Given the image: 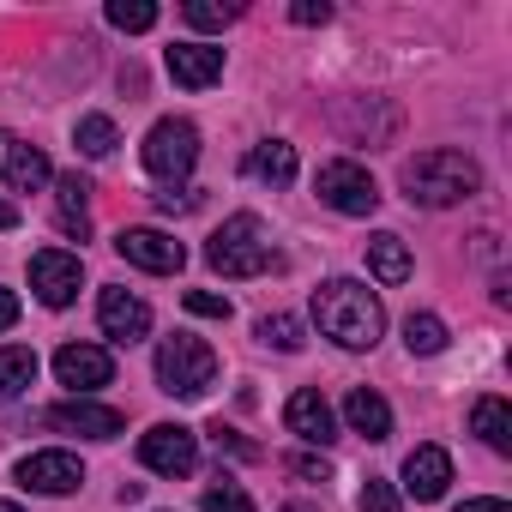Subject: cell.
<instances>
[{
	"label": "cell",
	"instance_id": "obj_1",
	"mask_svg": "<svg viewBox=\"0 0 512 512\" xmlns=\"http://www.w3.org/2000/svg\"><path fill=\"white\" fill-rule=\"evenodd\" d=\"M314 320H320V332H326L338 350H374L380 332H386L380 296H374L368 284H356V278L320 284V290H314Z\"/></svg>",
	"mask_w": 512,
	"mask_h": 512
},
{
	"label": "cell",
	"instance_id": "obj_2",
	"mask_svg": "<svg viewBox=\"0 0 512 512\" xmlns=\"http://www.w3.org/2000/svg\"><path fill=\"white\" fill-rule=\"evenodd\" d=\"M398 181H404L410 205H428V211H446V205H464L470 193H482L476 157H464V151H452V145H434V151L404 157Z\"/></svg>",
	"mask_w": 512,
	"mask_h": 512
},
{
	"label": "cell",
	"instance_id": "obj_3",
	"mask_svg": "<svg viewBox=\"0 0 512 512\" xmlns=\"http://www.w3.org/2000/svg\"><path fill=\"white\" fill-rule=\"evenodd\" d=\"M205 260H211V272H223V278H266V272H278L284 266V253L272 247V235H266V223L260 217H229L211 241H205Z\"/></svg>",
	"mask_w": 512,
	"mask_h": 512
},
{
	"label": "cell",
	"instance_id": "obj_4",
	"mask_svg": "<svg viewBox=\"0 0 512 512\" xmlns=\"http://www.w3.org/2000/svg\"><path fill=\"white\" fill-rule=\"evenodd\" d=\"M211 380H217V356H211L205 338H193V332L163 338V350H157V386L169 398H205Z\"/></svg>",
	"mask_w": 512,
	"mask_h": 512
},
{
	"label": "cell",
	"instance_id": "obj_5",
	"mask_svg": "<svg viewBox=\"0 0 512 512\" xmlns=\"http://www.w3.org/2000/svg\"><path fill=\"white\" fill-rule=\"evenodd\" d=\"M145 169L163 181V187H175V181H187L193 175V163H199V127L193 121H181V115H163L151 133H145Z\"/></svg>",
	"mask_w": 512,
	"mask_h": 512
},
{
	"label": "cell",
	"instance_id": "obj_6",
	"mask_svg": "<svg viewBox=\"0 0 512 512\" xmlns=\"http://www.w3.org/2000/svg\"><path fill=\"white\" fill-rule=\"evenodd\" d=\"M314 193H320L332 211H344V217H368V211L380 205V187H374V175H368L362 163H350V157H332V163H320V175H314Z\"/></svg>",
	"mask_w": 512,
	"mask_h": 512
},
{
	"label": "cell",
	"instance_id": "obj_7",
	"mask_svg": "<svg viewBox=\"0 0 512 512\" xmlns=\"http://www.w3.org/2000/svg\"><path fill=\"white\" fill-rule=\"evenodd\" d=\"M139 464L157 470V476H193L199 464V434L181 428V422H157L139 434Z\"/></svg>",
	"mask_w": 512,
	"mask_h": 512
},
{
	"label": "cell",
	"instance_id": "obj_8",
	"mask_svg": "<svg viewBox=\"0 0 512 512\" xmlns=\"http://www.w3.org/2000/svg\"><path fill=\"white\" fill-rule=\"evenodd\" d=\"M79 284H85L79 253H67V247H43V253H31V290H37L43 308H67V302L79 296Z\"/></svg>",
	"mask_w": 512,
	"mask_h": 512
},
{
	"label": "cell",
	"instance_id": "obj_9",
	"mask_svg": "<svg viewBox=\"0 0 512 512\" xmlns=\"http://www.w3.org/2000/svg\"><path fill=\"white\" fill-rule=\"evenodd\" d=\"M115 253H121L127 266H139V272H157V278H169V272L187 266V247L175 235H163V229H121Z\"/></svg>",
	"mask_w": 512,
	"mask_h": 512
},
{
	"label": "cell",
	"instance_id": "obj_10",
	"mask_svg": "<svg viewBox=\"0 0 512 512\" xmlns=\"http://www.w3.org/2000/svg\"><path fill=\"white\" fill-rule=\"evenodd\" d=\"M55 374H61V386L73 398H85V392H97V386L115 380V356L97 350V344H61L55 350Z\"/></svg>",
	"mask_w": 512,
	"mask_h": 512
},
{
	"label": "cell",
	"instance_id": "obj_11",
	"mask_svg": "<svg viewBox=\"0 0 512 512\" xmlns=\"http://www.w3.org/2000/svg\"><path fill=\"white\" fill-rule=\"evenodd\" d=\"M43 422L61 428V434H85V440H115V434L127 428V416H121L115 404H91V398H67V404H55Z\"/></svg>",
	"mask_w": 512,
	"mask_h": 512
},
{
	"label": "cell",
	"instance_id": "obj_12",
	"mask_svg": "<svg viewBox=\"0 0 512 512\" xmlns=\"http://www.w3.org/2000/svg\"><path fill=\"white\" fill-rule=\"evenodd\" d=\"M19 482H25L31 494H73V488L85 482V464H79L73 452H31V458L19 464Z\"/></svg>",
	"mask_w": 512,
	"mask_h": 512
},
{
	"label": "cell",
	"instance_id": "obj_13",
	"mask_svg": "<svg viewBox=\"0 0 512 512\" xmlns=\"http://www.w3.org/2000/svg\"><path fill=\"white\" fill-rule=\"evenodd\" d=\"M446 488H452V458H446V446H416V452L404 458V494L422 500V506H434Z\"/></svg>",
	"mask_w": 512,
	"mask_h": 512
},
{
	"label": "cell",
	"instance_id": "obj_14",
	"mask_svg": "<svg viewBox=\"0 0 512 512\" xmlns=\"http://www.w3.org/2000/svg\"><path fill=\"white\" fill-rule=\"evenodd\" d=\"M97 320H103V332L115 338V344H139L145 332H151V308L139 302V296H127V290H103L97 296Z\"/></svg>",
	"mask_w": 512,
	"mask_h": 512
},
{
	"label": "cell",
	"instance_id": "obj_15",
	"mask_svg": "<svg viewBox=\"0 0 512 512\" xmlns=\"http://www.w3.org/2000/svg\"><path fill=\"white\" fill-rule=\"evenodd\" d=\"M55 169H49V157L37 151V145H25L19 133H7L0 127V181H13V187H43Z\"/></svg>",
	"mask_w": 512,
	"mask_h": 512
},
{
	"label": "cell",
	"instance_id": "obj_16",
	"mask_svg": "<svg viewBox=\"0 0 512 512\" xmlns=\"http://www.w3.org/2000/svg\"><path fill=\"white\" fill-rule=\"evenodd\" d=\"M169 73H175V85L205 91V85L223 79V49H211V43H175L169 49Z\"/></svg>",
	"mask_w": 512,
	"mask_h": 512
},
{
	"label": "cell",
	"instance_id": "obj_17",
	"mask_svg": "<svg viewBox=\"0 0 512 512\" xmlns=\"http://www.w3.org/2000/svg\"><path fill=\"white\" fill-rule=\"evenodd\" d=\"M284 422H290V434H302L308 446H332V440H338L332 404H326L320 392H296V398L284 404Z\"/></svg>",
	"mask_w": 512,
	"mask_h": 512
},
{
	"label": "cell",
	"instance_id": "obj_18",
	"mask_svg": "<svg viewBox=\"0 0 512 512\" xmlns=\"http://www.w3.org/2000/svg\"><path fill=\"white\" fill-rule=\"evenodd\" d=\"M55 223H61V235H73V241L91 235V181H85V175H61V181H55Z\"/></svg>",
	"mask_w": 512,
	"mask_h": 512
},
{
	"label": "cell",
	"instance_id": "obj_19",
	"mask_svg": "<svg viewBox=\"0 0 512 512\" xmlns=\"http://www.w3.org/2000/svg\"><path fill=\"white\" fill-rule=\"evenodd\" d=\"M344 422H350V434H362V440H386V434H392V404H386L380 392L356 386V392L344 398Z\"/></svg>",
	"mask_w": 512,
	"mask_h": 512
},
{
	"label": "cell",
	"instance_id": "obj_20",
	"mask_svg": "<svg viewBox=\"0 0 512 512\" xmlns=\"http://www.w3.org/2000/svg\"><path fill=\"white\" fill-rule=\"evenodd\" d=\"M470 434H476L488 452L506 458V452H512V410H506V398H494V392L476 398V404H470Z\"/></svg>",
	"mask_w": 512,
	"mask_h": 512
},
{
	"label": "cell",
	"instance_id": "obj_21",
	"mask_svg": "<svg viewBox=\"0 0 512 512\" xmlns=\"http://www.w3.org/2000/svg\"><path fill=\"white\" fill-rule=\"evenodd\" d=\"M368 272L380 284H404L410 278V247H404V235H392V229L368 235Z\"/></svg>",
	"mask_w": 512,
	"mask_h": 512
},
{
	"label": "cell",
	"instance_id": "obj_22",
	"mask_svg": "<svg viewBox=\"0 0 512 512\" xmlns=\"http://www.w3.org/2000/svg\"><path fill=\"white\" fill-rule=\"evenodd\" d=\"M247 175H260V181H272V187H290V181H296V145H284V139L253 145V151H247Z\"/></svg>",
	"mask_w": 512,
	"mask_h": 512
},
{
	"label": "cell",
	"instance_id": "obj_23",
	"mask_svg": "<svg viewBox=\"0 0 512 512\" xmlns=\"http://www.w3.org/2000/svg\"><path fill=\"white\" fill-rule=\"evenodd\" d=\"M31 380H37V350L31 344H7L0 350V404H13Z\"/></svg>",
	"mask_w": 512,
	"mask_h": 512
},
{
	"label": "cell",
	"instance_id": "obj_24",
	"mask_svg": "<svg viewBox=\"0 0 512 512\" xmlns=\"http://www.w3.org/2000/svg\"><path fill=\"white\" fill-rule=\"evenodd\" d=\"M404 344H410V356H440L446 350V320L440 314H410L404 320Z\"/></svg>",
	"mask_w": 512,
	"mask_h": 512
},
{
	"label": "cell",
	"instance_id": "obj_25",
	"mask_svg": "<svg viewBox=\"0 0 512 512\" xmlns=\"http://www.w3.org/2000/svg\"><path fill=\"white\" fill-rule=\"evenodd\" d=\"M109 25L127 31V37H139V31L157 25V7H151V0H109Z\"/></svg>",
	"mask_w": 512,
	"mask_h": 512
},
{
	"label": "cell",
	"instance_id": "obj_26",
	"mask_svg": "<svg viewBox=\"0 0 512 512\" xmlns=\"http://www.w3.org/2000/svg\"><path fill=\"white\" fill-rule=\"evenodd\" d=\"M73 139H79L85 157H109V151H115V121H109V115H79V133H73Z\"/></svg>",
	"mask_w": 512,
	"mask_h": 512
},
{
	"label": "cell",
	"instance_id": "obj_27",
	"mask_svg": "<svg viewBox=\"0 0 512 512\" xmlns=\"http://www.w3.org/2000/svg\"><path fill=\"white\" fill-rule=\"evenodd\" d=\"M260 344H272V350L296 356L308 338H302V320H290V314H266V320H260Z\"/></svg>",
	"mask_w": 512,
	"mask_h": 512
},
{
	"label": "cell",
	"instance_id": "obj_28",
	"mask_svg": "<svg viewBox=\"0 0 512 512\" xmlns=\"http://www.w3.org/2000/svg\"><path fill=\"white\" fill-rule=\"evenodd\" d=\"M205 512H253V500H247V488L241 482H229V476H217L211 488H205V500H199Z\"/></svg>",
	"mask_w": 512,
	"mask_h": 512
},
{
	"label": "cell",
	"instance_id": "obj_29",
	"mask_svg": "<svg viewBox=\"0 0 512 512\" xmlns=\"http://www.w3.org/2000/svg\"><path fill=\"white\" fill-rule=\"evenodd\" d=\"M181 13H187V25H193V31H223L229 19H241V7H217V0H187Z\"/></svg>",
	"mask_w": 512,
	"mask_h": 512
},
{
	"label": "cell",
	"instance_id": "obj_30",
	"mask_svg": "<svg viewBox=\"0 0 512 512\" xmlns=\"http://www.w3.org/2000/svg\"><path fill=\"white\" fill-rule=\"evenodd\" d=\"M356 512H398V494H392V482L368 476V482H362V494H356Z\"/></svg>",
	"mask_w": 512,
	"mask_h": 512
},
{
	"label": "cell",
	"instance_id": "obj_31",
	"mask_svg": "<svg viewBox=\"0 0 512 512\" xmlns=\"http://www.w3.org/2000/svg\"><path fill=\"white\" fill-rule=\"evenodd\" d=\"M187 314H199V320H229V296H211V290H187Z\"/></svg>",
	"mask_w": 512,
	"mask_h": 512
},
{
	"label": "cell",
	"instance_id": "obj_32",
	"mask_svg": "<svg viewBox=\"0 0 512 512\" xmlns=\"http://www.w3.org/2000/svg\"><path fill=\"white\" fill-rule=\"evenodd\" d=\"M211 440H217L223 452H235V458H260V446H253V440H241V434H235V428H223V422L211 428Z\"/></svg>",
	"mask_w": 512,
	"mask_h": 512
},
{
	"label": "cell",
	"instance_id": "obj_33",
	"mask_svg": "<svg viewBox=\"0 0 512 512\" xmlns=\"http://www.w3.org/2000/svg\"><path fill=\"white\" fill-rule=\"evenodd\" d=\"M290 470H296V476H308V482H326V476H332V458L302 452V458H290Z\"/></svg>",
	"mask_w": 512,
	"mask_h": 512
},
{
	"label": "cell",
	"instance_id": "obj_34",
	"mask_svg": "<svg viewBox=\"0 0 512 512\" xmlns=\"http://www.w3.org/2000/svg\"><path fill=\"white\" fill-rule=\"evenodd\" d=\"M290 19H296V25H326V19H332V7H326V0H296Z\"/></svg>",
	"mask_w": 512,
	"mask_h": 512
},
{
	"label": "cell",
	"instance_id": "obj_35",
	"mask_svg": "<svg viewBox=\"0 0 512 512\" xmlns=\"http://www.w3.org/2000/svg\"><path fill=\"white\" fill-rule=\"evenodd\" d=\"M193 205H199V193H175V187L157 193V211H193Z\"/></svg>",
	"mask_w": 512,
	"mask_h": 512
},
{
	"label": "cell",
	"instance_id": "obj_36",
	"mask_svg": "<svg viewBox=\"0 0 512 512\" xmlns=\"http://www.w3.org/2000/svg\"><path fill=\"white\" fill-rule=\"evenodd\" d=\"M7 326H19V296L0 290V332H7Z\"/></svg>",
	"mask_w": 512,
	"mask_h": 512
},
{
	"label": "cell",
	"instance_id": "obj_37",
	"mask_svg": "<svg viewBox=\"0 0 512 512\" xmlns=\"http://www.w3.org/2000/svg\"><path fill=\"white\" fill-rule=\"evenodd\" d=\"M458 512H512V506H506V500H494V494H488V500H464V506H458Z\"/></svg>",
	"mask_w": 512,
	"mask_h": 512
},
{
	"label": "cell",
	"instance_id": "obj_38",
	"mask_svg": "<svg viewBox=\"0 0 512 512\" xmlns=\"http://www.w3.org/2000/svg\"><path fill=\"white\" fill-rule=\"evenodd\" d=\"M0 229H19V205H7V199H0Z\"/></svg>",
	"mask_w": 512,
	"mask_h": 512
},
{
	"label": "cell",
	"instance_id": "obj_39",
	"mask_svg": "<svg viewBox=\"0 0 512 512\" xmlns=\"http://www.w3.org/2000/svg\"><path fill=\"white\" fill-rule=\"evenodd\" d=\"M284 512H320V506H284Z\"/></svg>",
	"mask_w": 512,
	"mask_h": 512
},
{
	"label": "cell",
	"instance_id": "obj_40",
	"mask_svg": "<svg viewBox=\"0 0 512 512\" xmlns=\"http://www.w3.org/2000/svg\"><path fill=\"white\" fill-rule=\"evenodd\" d=\"M0 512H19V506H13V500H0Z\"/></svg>",
	"mask_w": 512,
	"mask_h": 512
}]
</instances>
